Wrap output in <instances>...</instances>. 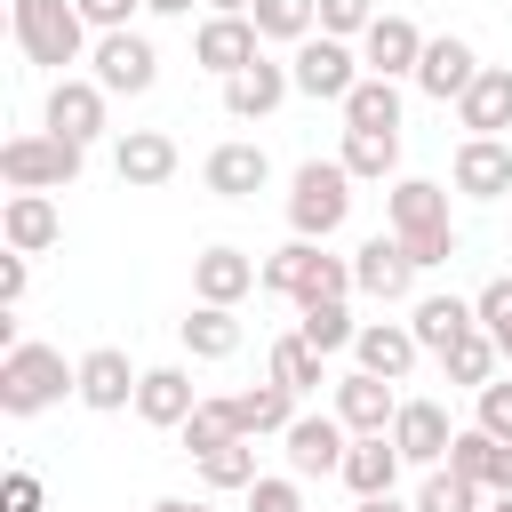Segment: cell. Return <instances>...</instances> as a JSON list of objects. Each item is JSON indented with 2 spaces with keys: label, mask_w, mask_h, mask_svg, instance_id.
<instances>
[{
  "label": "cell",
  "mask_w": 512,
  "mask_h": 512,
  "mask_svg": "<svg viewBox=\"0 0 512 512\" xmlns=\"http://www.w3.org/2000/svg\"><path fill=\"white\" fill-rule=\"evenodd\" d=\"M288 80H296V96H312V104H344V96L368 80V64H360V48H352V40L312 32L304 48H288Z\"/></svg>",
  "instance_id": "obj_7"
},
{
  "label": "cell",
  "mask_w": 512,
  "mask_h": 512,
  "mask_svg": "<svg viewBox=\"0 0 512 512\" xmlns=\"http://www.w3.org/2000/svg\"><path fill=\"white\" fill-rule=\"evenodd\" d=\"M144 512H216V504H208V496H152Z\"/></svg>",
  "instance_id": "obj_47"
},
{
  "label": "cell",
  "mask_w": 512,
  "mask_h": 512,
  "mask_svg": "<svg viewBox=\"0 0 512 512\" xmlns=\"http://www.w3.org/2000/svg\"><path fill=\"white\" fill-rule=\"evenodd\" d=\"M144 16H192V0H144Z\"/></svg>",
  "instance_id": "obj_49"
},
{
  "label": "cell",
  "mask_w": 512,
  "mask_h": 512,
  "mask_svg": "<svg viewBox=\"0 0 512 512\" xmlns=\"http://www.w3.org/2000/svg\"><path fill=\"white\" fill-rule=\"evenodd\" d=\"M40 128L64 136V144H96V136L112 128V96H104L88 72H64V80H48V96H40Z\"/></svg>",
  "instance_id": "obj_8"
},
{
  "label": "cell",
  "mask_w": 512,
  "mask_h": 512,
  "mask_svg": "<svg viewBox=\"0 0 512 512\" xmlns=\"http://www.w3.org/2000/svg\"><path fill=\"white\" fill-rule=\"evenodd\" d=\"M440 376H448L456 392H480V384H496V376H504V352H496V336H488V328H472L464 344H448V352H440Z\"/></svg>",
  "instance_id": "obj_32"
},
{
  "label": "cell",
  "mask_w": 512,
  "mask_h": 512,
  "mask_svg": "<svg viewBox=\"0 0 512 512\" xmlns=\"http://www.w3.org/2000/svg\"><path fill=\"white\" fill-rule=\"evenodd\" d=\"M80 16H88V32H136V8L144 0H72Z\"/></svg>",
  "instance_id": "obj_45"
},
{
  "label": "cell",
  "mask_w": 512,
  "mask_h": 512,
  "mask_svg": "<svg viewBox=\"0 0 512 512\" xmlns=\"http://www.w3.org/2000/svg\"><path fill=\"white\" fill-rule=\"evenodd\" d=\"M424 40H432V32H416L400 8H384V16L368 24V40H360V64H368L376 80H416V64H424Z\"/></svg>",
  "instance_id": "obj_21"
},
{
  "label": "cell",
  "mask_w": 512,
  "mask_h": 512,
  "mask_svg": "<svg viewBox=\"0 0 512 512\" xmlns=\"http://www.w3.org/2000/svg\"><path fill=\"white\" fill-rule=\"evenodd\" d=\"M24 288H32V256H16V248H8V256H0V312H16V304H24Z\"/></svg>",
  "instance_id": "obj_46"
},
{
  "label": "cell",
  "mask_w": 512,
  "mask_h": 512,
  "mask_svg": "<svg viewBox=\"0 0 512 512\" xmlns=\"http://www.w3.org/2000/svg\"><path fill=\"white\" fill-rule=\"evenodd\" d=\"M472 424H480L488 440H512V376H496V384L472 392Z\"/></svg>",
  "instance_id": "obj_42"
},
{
  "label": "cell",
  "mask_w": 512,
  "mask_h": 512,
  "mask_svg": "<svg viewBox=\"0 0 512 512\" xmlns=\"http://www.w3.org/2000/svg\"><path fill=\"white\" fill-rule=\"evenodd\" d=\"M352 512H416V496H360Z\"/></svg>",
  "instance_id": "obj_48"
},
{
  "label": "cell",
  "mask_w": 512,
  "mask_h": 512,
  "mask_svg": "<svg viewBox=\"0 0 512 512\" xmlns=\"http://www.w3.org/2000/svg\"><path fill=\"white\" fill-rule=\"evenodd\" d=\"M192 408H200V392H192V368H184V360L144 368V384H136V416H144L152 432H184Z\"/></svg>",
  "instance_id": "obj_24"
},
{
  "label": "cell",
  "mask_w": 512,
  "mask_h": 512,
  "mask_svg": "<svg viewBox=\"0 0 512 512\" xmlns=\"http://www.w3.org/2000/svg\"><path fill=\"white\" fill-rule=\"evenodd\" d=\"M352 184H400V136H376V128H344V152Z\"/></svg>",
  "instance_id": "obj_31"
},
{
  "label": "cell",
  "mask_w": 512,
  "mask_h": 512,
  "mask_svg": "<svg viewBox=\"0 0 512 512\" xmlns=\"http://www.w3.org/2000/svg\"><path fill=\"white\" fill-rule=\"evenodd\" d=\"M376 16H384L376 0H320V32H328V40H352V48L368 40V24H376Z\"/></svg>",
  "instance_id": "obj_41"
},
{
  "label": "cell",
  "mask_w": 512,
  "mask_h": 512,
  "mask_svg": "<svg viewBox=\"0 0 512 512\" xmlns=\"http://www.w3.org/2000/svg\"><path fill=\"white\" fill-rule=\"evenodd\" d=\"M264 376H272V384H288L296 400H304V392H320V384H336V376H328V360H320V352H312L296 328H288V336H272V360H264Z\"/></svg>",
  "instance_id": "obj_33"
},
{
  "label": "cell",
  "mask_w": 512,
  "mask_h": 512,
  "mask_svg": "<svg viewBox=\"0 0 512 512\" xmlns=\"http://www.w3.org/2000/svg\"><path fill=\"white\" fill-rule=\"evenodd\" d=\"M80 168H88V144H64L48 128H24V136L0 144L8 192H64V184H80Z\"/></svg>",
  "instance_id": "obj_6"
},
{
  "label": "cell",
  "mask_w": 512,
  "mask_h": 512,
  "mask_svg": "<svg viewBox=\"0 0 512 512\" xmlns=\"http://www.w3.org/2000/svg\"><path fill=\"white\" fill-rule=\"evenodd\" d=\"M456 128L464 136H504L512 128V64H480V80L456 104Z\"/></svg>",
  "instance_id": "obj_28"
},
{
  "label": "cell",
  "mask_w": 512,
  "mask_h": 512,
  "mask_svg": "<svg viewBox=\"0 0 512 512\" xmlns=\"http://www.w3.org/2000/svg\"><path fill=\"white\" fill-rule=\"evenodd\" d=\"M472 312H480V328L496 336V352H504V368H512V272H496V280H480V296H472Z\"/></svg>",
  "instance_id": "obj_40"
},
{
  "label": "cell",
  "mask_w": 512,
  "mask_h": 512,
  "mask_svg": "<svg viewBox=\"0 0 512 512\" xmlns=\"http://www.w3.org/2000/svg\"><path fill=\"white\" fill-rule=\"evenodd\" d=\"M328 408L344 416V432H352V440H368V432H392L400 392H392L384 376H368V368H344V376L328 384Z\"/></svg>",
  "instance_id": "obj_18"
},
{
  "label": "cell",
  "mask_w": 512,
  "mask_h": 512,
  "mask_svg": "<svg viewBox=\"0 0 512 512\" xmlns=\"http://www.w3.org/2000/svg\"><path fill=\"white\" fill-rule=\"evenodd\" d=\"M488 512H512V496H496V504H488Z\"/></svg>",
  "instance_id": "obj_51"
},
{
  "label": "cell",
  "mask_w": 512,
  "mask_h": 512,
  "mask_svg": "<svg viewBox=\"0 0 512 512\" xmlns=\"http://www.w3.org/2000/svg\"><path fill=\"white\" fill-rule=\"evenodd\" d=\"M504 8H512V0H504Z\"/></svg>",
  "instance_id": "obj_52"
},
{
  "label": "cell",
  "mask_w": 512,
  "mask_h": 512,
  "mask_svg": "<svg viewBox=\"0 0 512 512\" xmlns=\"http://www.w3.org/2000/svg\"><path fill=\"white\" fill-rule=\"evenodd\" d=\"M336 112H344V128H376V136H400V80H376V72H368V80H360V88H352Z\"/></svg>",
  "instance_id": "obj_34"
},
{
  "label": "cell",
  "mask_w": 512,
  "mask_h": 512,
  "mask_svg": "<svg viewBox=\"0 0 512 512\" xmlns=\"http://www.w3.org/2000/svg\"><path fill=\"white\" fill-rule=\"evenodd\" d=\"M344 216H352V168L344 160H296L288 168V240H336L344 232Z\"/></svg>",
  "instance_id": "obj_4"
},
{
  "label": "cell",
  "mask_w": 512,
  "mask_h": 512,
  "mask_svg": "<svg viewBox=\"0 0 512 512\" xmlns=\"http://www.w3.org/2000/svg\"><path fill=\"white\" fill-rule=\"evenodd\" d=\"M232 416H240V432H248V440H280L304 408H296V392H288V384H272V376H264V384L232 392Z\"/></svg>",
  "instance_id": "obj_29"
},
{
  "label": "cell",
  "mask_w": 512,
  "mask_h": 512,
  "mask_svg": "<svg viewBox=\"0 0 512 512\" xmlns=\"http://www.w3.org/2000/svg\"><path fill=\"white\" fill-rule=\"evenodd\" d=\"M64 392H80V360H64L56 344H8L0 352V416H40Z\"/></svg>",
  "instance_id": "obj_5"
},
{
  "label": "cell",
  "mask_w": 512,
  "mask_h": 512,
  "mask_svg": "<svg viewBox=\"0 0 512 512\" xmlns=\"http://www.w3.org/2000/svg\"><path fill=\"white\" fill-rule=\"evenodd\" d=\"M480 80V48L464 40V32H432L424 40V64H416V96H432V104H464V88Z\"/></svg>",
  "instance_id": "obj_13"
},
{
  "label": "cell",
  "mask_w": 512,
  "mask_h": 512,
  "mask_svg": "<svg viewBox=\"0 0 512 512\" xmlns=\"http://www.w3.org/2000/svg\"><path fill=\"white\" fill-rule=\"evenodd\" d=\"M264 472H256V440H232V448H216V456H200V488H216V496H248Z\"/></svg>",
  "instance_id": "obj_38"
},
{
  "label": "cell",
  "mask_w": 512,
  "mask_h": 512,
  "mask_svg": "<svg viewBox=\"0 0 512 512\" xmlns=\"http://www.w3.org/2000/svg\"><path fill=\"white\" fill-rule=\"evenodd\" d=\"M416 512H488V488L440 464V472H424V488H416Z\"/></svg>",
  "instance_id": "obj_39"
},
{
  "label": "cell",
  "mask_w": 512,
  "mask_h": 512,
  "mask_svg": "<svg viewBox=\"0 0 512 512\" xmlns=\"http://www.w3.org/2000/svg\"><path fill=\"white\" fill-rule=\"evenodd\" d=\"M256 288H264V264H256L248 248L216 240V248L192 256V304H224V312H240V296H256Z\"/></svg>",
  "instance_id": "obj_11"
},
{
  "label": "cell",
  "mask_w": 512,
  "mask_h": 512,
  "mask_svg": "<svg viewBox=\"0 0 512 512\" xmlns=\"http://www.w3.org/2000/svg\"><path fill=\"white\" fill-rule=\"evenodd\" d=\"M256 56H264L256 16H208V24L192 32V64H200V72H216V80H240Z\"/></svg>",
  "instance_id": "obj_15"
},
{
  "label": "cell",
  "mask_w": 512,
  "mask_h": 512,
  "mask_svg": "<svg viewBox=\"0 0 512 512\" xmlns=\"http://www.w3.org/2000/svg\"><path fill=\"white\" fill-rule=\"evenodd\" d=\"M416 360H424V344H416V328H408V320H360L352 368H368V376H384V384H408V376H416Z\"/></svg>",
  "instance_id": "obj_22"
},
{
  "label": "cell",
  "mask_w": 512,
  "mask_h": 512,
  "mask_svg": "<svg viewBox=\"0 0 512 512\" xmlns=\"http://www.w3.org/2000/svg\"><path fill=\"white\" fill-rule=\"evenodd\" d=\"M352 296H368V304H416V256L392 232H368L352 248Z\"/></svg>",
  "instance_id": "obj_10"
},
{
  "label": "cell",
  "mask_w": 512,
  "mask_h": 512,
  "mask_svg": "<svg viewBox=\"0 0 512 512\" xmlns=\"http://www.w3.org/2000/svg\"><path fill=\"white\" fill-rule=\"evenodd\" d=\"M288 96H296V80H288V64H272V56H256L240 80H224V112H232V120H272Z\"/></svg>",
  "instance_id": "obj_27"
},
{
  "label": "cell",
  "mask_w": 512,
  "mask_h": 512,
  "mask_svg": "<svg viewBox=\"0 0 512 512\" xmlns=\"http://www.w3.org/2000/svg\"><path fill=\"white\" fill-rule=\"evenodd\" d=\"M448 192H464V200H504V192H512V144H504V136H464L456 160H448Z\"/></svg>",
  "instance_id": "obj_20"
},
{
  "label": "cell",
  "mask_w": 512,
  "mask_h": 512,
  "mask_svg": "<svg viewBox=\"0 0 512 512\" xmlns=\"http://www.w3.org/2000/svg\"><path fill=\"white\" fill-rule=\"evenodd\" d=\"M176 168H184V152H176L168 128H120V144H112V176H120L128 192H160Z\"/></svg>",
  "instance_id": "obj_16"
},
{
  "label": "cell",
  "mask_w": 512,
  "mask_h": 512,
  "mask_svg": "<svg viewBox=\"0 0 512 512\" xmlns=\"http://www.w3.org/2000/svg\"><path fill=\"white\" fill-rule=\"evenodd\" d=\"M408 328H416V344L440 360L448 344H464V336L480 328V312H472V296H456V288H432V296H416V304H408Z\"/></svg>",
  "instance_id": "obj_25"
},
{
  "label": "cell",
  "mask_w": 512,
  "mask_h": 512,
  "mask_svg": "<svg viewBox=\"0 0 512 512\" xmlns=\"http://www.w3.org/2000/svg\"><path fill=\"white\" fill-rule=\"evenodd\" d=\"M88 80H96L104 96H144V88L160 80V48H152L144 32H96V48H88Z\"/></svg>",
  "instance_id": "obj_9"
},
{
  "label": "cell",
  "mask_w": 512,
  "mask_h": 512,
  "mask_svg": "<svg viewBox=\"0 0 512 512\" xmlns=\"http://www.w3.org/2000/svg\"><path fill=\"white\" fill-rule=\"evenodd\" d=\"M456 432H464V424H448V408H440V400H400V416H392V448H400V464H408V472H440Z\"/></svg>",
  "instance_id": "obj_14"
},
{
  "label": "cell",
  "mask_w": 512,
  "mask_h": 512,
  "mask_svg": "<svg viewBox=\"0 0 512 512\" xmlns=\"http://www.w3.org/2000/svg\"><path fill=\"white\" fill-rule=\"evenodd\" d=\"M200 184H208L216 200H256V192L272 184V152H264L256 136H224V144L200 160Z\"/></svg>",
  "instance_id": "obj_17"
},
{
  "label": "cell",
  "mask_w": 512,
  "mask_h": 512,
  "mask_svg": "<svg viewBox=\"0 0 512 512\" xmlns=\"http://www.w3.org/2000/svg\"><path fill=\"white\" fill-rule=\"evenodd\" d=\"M384 232L416 256V272H440V264L456 256L448 184H440V176H400V184H384Z\"/></svg>",
  "instance_id": "obj_1"
},
{
  "label": "cell",
  "mask_w": 512,
  "mask_h": 512,
  "mask_svg": "<svg viewBox=\"0 0 512 512\" xmlns=\"http://www.w3.org/2000/svg\"><path fill=\"white\" fill-rule=\"evenodd\" d=\"M0 240H8L16 256H48V248L64 240V208H56V192H8V208H0Z\"/></svg>",
  "instance_id": "obj_23"
},
{
  "label": "cell",
  "mask_w": 512,
  "mask_h": 512,
  "mask_svg": "<svg viewBox=\"0 0 512 512\" xmlns=\"http://www.w3.org/2000/svg\"><path fill=\"white\" fill-rule=\"evenodd\" d=\"M296 336H304L320 360H336V352L360 344V320H352V304H304V312H296Z\"/></svg>",
  "instance_id": "obj_35"
},
{
  "label": "cell",
  "mask_w": 512,
  "mask_h": 512,
  "mask_svg": "<svg viewBox=\"0 0 512 512\" xmlns=\"http://www.w3.org/2000/svg\"><path fill=\"white\" fill-rule=\"evenodd\" d=\"M200 8H208V16H248L256 0H200Z\"/></svg>",
  "instance_id": "obj_50"
},
{
  "label": "cell",
  "mask_w": 512,
  "mask_h": 512,
  "mask_svg": "<svg viewBox=\"0 0 512 512\" xmlns=\"http://www.w3.org/2000/svg\"><path fill=\"white\" fill-rule=\"evenodd\" d=\"M248 16H256L264 48H272V40H280V48H304V40L320 32V0H256Z\"/></svg>",
  "instance_id": "obj_36"
},
{
  "label": "cell",
  "mask_w": 512,
  "mask_h": 512,
  "mask_svg": "<svg viewBox=\"0 0 512 512\" xmlns=\"http://www.w3.org/2000/svg\"><path fill=\"white\" fill-rule=\"evenodd\" d=\"M232 440H248L240 416H232V400H200V408L184 416V456H192V464L216 456V448H232Z\"/></svg>",
  "instance_id": "obj_37"
},
{
  "label": "cell",
  "mask_w": 512,
  "mask_h": 512,
  "mask_svg": "<svg viewBox=\"0 0 512 512\" xmlns=\"http://www.w3.org/2000/svg\"><path fill=\"white\" fill-rule=\"evenodd\" d=\"M344 448H352V432H344V416H336V408L296 416V424L280 432V456H288V472H296V480H328V472H344Z\"/></svg>",
  "instance_id": "obj_12"
},
{
  "label": "cell",
  "mask_w": 512,
  "mask_h": 512,
  "mask_svg": "<svg viewBox=\"0 0 512 512\" xmlns=\"http://www.w3.org/2000/svg\"><path fill=\"white\" fill-rule=\"evenodd\" d=\"M176 336H184L192 360H232L248 328H240V312H224V304H192V312L176 320Z\"/></svg>",
  "instance_id": "obj_30"
},
{
  "label": "cell",
  "mask_w": 512,
  "mask_h": 512,
  "mask_svg": "<svg viewBox=\"0 0 512 512\" xmlns=\"http://www.w3.org/2000/svg\"><path fill=\"white\" fill-rule=\"evenodd\" d=\"M264 296L280 304H352V256H328L320 240H280L264 256Z\"/></svg>",
  "instance_id": "obj_3"
},
{
  "label": "cell",
  "mask_w": 512,
  "mask_h": 512,
  "mask_svg": "<svg viewBox=\"0 0 512 512\" xmlns=\"http://www.w3.org/2000/svg\"><path fill=\"white\" fill-rule=\"evenodd\" d=\"M400 472H408V464H400L392 432H368V440L344 448V472H336V480H344L352 504H360V496H400Z\"/></svg>",
  "instance_id": "obj_26"
},
{
  "label": "cell",
  "mask_w": 512,
  "mask_h": 512,
  "mask_svg": "<svg viewBox=\"0 0 512 512\" xmlns=\"http://www.w3.org/2000/svg\"><path fill=\"white\" fill-rule=\"evenodd\" d=\"M136 384H144V368H128V352L120 344H96V352H80V408H96V416H120V408H136Z\"/></svg>",
  "instance_id": "obj_19"
},
{
  "label": "cell",
  "mask_w": 512,
  "mask_h": 512,
  "mask_svg": "<svg viewBox=\"0 0 512 512\" xmlns=\"http://www.w3.org/2000/svg\"><path fill=\"white\" fill-rule=\"evenodd\" d=\"M248 512H312V504H304V480L296 472H264L248 488Z\"/></svg>",
  "instance_id": "obj_43"
},
{
  "label": "cell",
  "mask_w": 512,
  "mask_h": 512,
  "mask_svg": "<svg viewBox=\"0 0 512 512\" xmlns=\"http://www.w3.org/2000/svg\"><path fill=\"white\" fill-rule=\"evenodd\" d=\"M0 512H48V488H40V472H24V464H16V472L0 480Z\"/></svg>",
  "instance_id": "obj_44"
},
{
  "label": "cell",
  "mask_w": 512,
  "mask_h": 512,
  "mask_svg": "<svg viewBox=\"0 0 512 512\" xmlns=\"http://www.w3.org/2000/svg\"><path fill=\"white\" fill-rule=\"evenodd\" d=\"M8 32H16L24 64H40L48 80L88 64V48H96V32H88V16L72 0H8Z\"/></svg>",
  "instance_id": "obj_2"
}]
</instances>
